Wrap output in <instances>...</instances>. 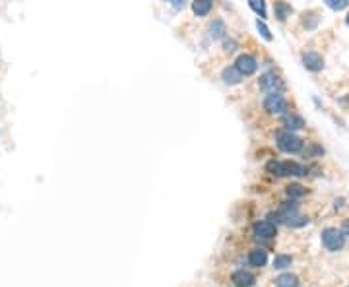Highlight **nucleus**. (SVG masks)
Instances as JSON below:
<instances>
[{
    "instance_id": "nucleus-15",
    "label": "nucleus",
    "mask_w": 349,
    "mask_h": 287,
    "mask_svg": "<svg viewBox=\"0 0 349 287\" xmlns=\"http://www.w3.org/2000/svg\"><path fill=\"white\" fill-rule=\"evenodd\" d=\"M291 262H293L291 256H287V254H278V256L274 258V268H276V270H283V268L291 266Z\"/></svg>"
},
{
    "instance_id": "nucleus-9",
    "label": "nucleus",
    "mask_w": 349,
    "mask_h": 287,
    "mask_svg": "<svg viewBox=\"0 0 349 287\" xmlns=\"http://www.w3.org/2000/svg\"><path fill=\"white\" fill-rule=\"evenodd\" d=\"M233 284L237 287H252L254 286V276L250 272L239 270V272L233 274Z\"/></svg>"
},
{
    "instance_id": "nucleus-21",
    "label": "nucleus",
    "mask_w": 349,
    "mask_h": 287,
    "mask_svg": "<svg viewBox=\"0 0 349 287\" xmlns=\"http://www.w3.org/2000/svg\"><path fill=\"white\" fill-rule=\"evenodd\" d=\"M256 25H258V31L262 33V37H264L266 41H272V33H270V29H268V25L264 22H260V20L256 22Z\"/></svg>"
},
{
    "instance_id": "nucleus-12",
    "label": "nucleus",
    "mask_w": 349,
    "mask_h": 287,
    "mask_svg": "<svg viewBox=\"0 0 349 287\" xmlns=\"http://www.w3.org/2000/svg\"><path fill=\"white\" fill-rule=\"evenodd\" d=\"M276 287H299V278L295 274H281L276 278Z\"/></svg>"
},
{
    "instance_id": "nucleus-17",
    "label": "nucleus",
    "mask_w": 349,
    "mask_h": 287,
    "mask_svg": "<svg viewBox=\"0 0 349 287\" xmlns=\"http://www.w3.org/2000/svg\"><path fill=\"white\" fill-rule=\"evenodd\" d=\"M209 31H211V37H213V39H219V37L225 33V25H223V22H213L211 27H209Z\"/></svg>"
},
{
    "instance_id": "nucleus-13",
    "label": "nucleus",
    "mask_w": 349,
    "mask_h": 287,
    "mask_svg": "<svg viewBox=\"0 0 349 287\" xmlns=\"http://www.w3.org/2000/svg\"><path fill=\"white\" fill-rule=\"evenodd\" d=\"M241 72L237 70L235 66H229V68H225L223 72H221V78H223V82L225 84H231V86H235V84H239L241 82Z\"/></svg>"
},
{
    "instance_id": "nucleus-4",
    "label": "nucleus",
    "mask_w": 349,
    "mask_h": 287,
    "mask_svg": "<svg viewBox=\"0 0 349 287\" xmlns=\"http://www.w3.org/2000/svg\"><path fill=\"white\" fill-rule=\"evenodd\" d=\"M264 109L268 111L270 115H285L287 111V101L283 99L281 93H270L264 99Z\"/></svg>"
},
{
    "instance_id": "nucleus-3",
    "label": "nucleus",
    "mask_w": 349,
    "mask_h": 287,
    "mask_svg": "<svg viewBox=\"0 0 349 287\" xmlns=\"http://www.w3.org/2000/svg\"><path fill=\"white\" fill-rule=\"evenodd\" d=\"M322 244H324L326 250L336 252V250H342V248H344L346 237H344L342 231H338V229H334V227H328V229L322 231Z\"/></svg>"
},
{
    "instance_id": "nucleus-18",
    "label": "nucleus",
    "mask_w": 349,
    "mask_h": 287,
    "mask_svg": "<svg viewBox=\"0 0 349 287\" xmlns=\"http://www.w3.org/2000/svg\"><path fill=\"white\" fill-rule=\"evenodd\" d=\"M249 4H250V8L254 10L260 18H266V4L262 0H250Z\"/></svg>"
},
{
    "instance_id": "nucleus-2",
    "label": "nucleus",
    "mask_w": 349,
    "mask_h": 287,
    "mask_svg": "<svg viewBox=\"0 0 349 287\" xmlns=\"http://www.w3.org/2000/svg\"><path fill=\"white\" fill-rule=\"evenodd\" d=\"M276 142H278V148L285 154H295L302 148V140L297 136V134L289 132V130H283L276 136Z\"/></svg>"
},
{
    "instance_id": "nucleus-19",
    "label": "nucleus",
    "mask_w": 349,
    "mask_h": 287,
    "mask_svg": "<svg viewBox=\"0 0 349 287\" xmlns=\"http://www.w3.org/2000/svg\"><path fill=\"white\" fill-rule=\"evenodd\" d=\"M276 12H278L279 20H285V18H287V14H291V6H287V4H283V2H279V4H276Z\"/></svg>"
},
{
    "instance_id": "nucleus-23",
    "label": "nucleus",
    "mask_w": 349,
    "mask_h": 287,
    "mask_svg": "<svg viewBox=\"0 0 349 287\" xmlns=\"http://www.w3.org/2000/svg\"><path fill=\"white\" fill-rule=\"evenodd\" d=\"M225 51H227V53H233V51H235V43H233V41H225Z\"/></svg>"
},
{
    "instance_id": "nucleus-7",
    "label": "nucleus",
    "mask_w": 349,
    "mask_h": 287,
    "mask_svg": "<svg viewBox=\"0 0 349 287\" xmlns=\"http://www.w3.org/2000/svg\"><path fill=\"white\" fill-rule=\"evenodd\" d=\"M302 64L306 70H310V72H318V70H322L324 68V58L318 55V53H304L302 55Z\"/></svg>"
},
{
    "instance_id": "nucleus-22",
    "label": "nucleus",
    "mask_w": 349,
    "mask_h": 287,
    "mask_svg": "<svg viewBox=\"0 0 349 287\" xmlns=\"http://www.w3.org/2000/svg\"><path fill=\"white\" fill-rule=\"evenodd\" d=\"M342 233H344V237H349V218L342 223Z\"/></svg>"
},
{
    "instance_id": "nucleus-16",
    "label": "nucleus",
    "mask_w": 349,
    "mask_h": 287,
    "mask_svg": "<svg viewBox=\"0 0 349 287\" xmlns=\"http://www.w3.org/2000/svg\"><path fill=\"white\" fill-rule=\"evenodd\" d=\"M287 196L289 198H302L304 196V188L301 184H289L287 186Z\"/></svg>"
},
{
    "instance_id": "nucleus-11",
    "label": "nucleus",
    "mask_w": 349,
    "mask_h": 287,
    "mask_svg": "<svg viewBox=\"0 0 349 287\" xmlns=\"http://www.w3.org/2000/svg\"><path fill=\"white\" fill-rule=\"evenodd\" d=\"M249 262H250V266H256V268L266 266V262H268V252L262 250V248L250 250V254H249Z\"/></svg>"
},
{
    "instance_id": "nucleus-6",
    "label": "nucleus",
    "mask_w": 349,
    "mask_h": 287,
    "mask_svg": "<svg viewBox=\"0 0 349 287\" xmlns=\"http://www.w3.org/2000/svg\"><path fill=\"white\" fill-rule=\"evenodd\" d=\"M235 68L243 76H250V74H254L256 70H258V62H256L254 57H250V55H241L237 58V62H235Z\"/></svg>"
},
{
    "instance_id": "nucleus-20",
    "label": "nucleus",
    "mask_w": 349,
    "mask_h": 287,
    "mask_svg": "<svg viewBox=\"0 0 349 287\" xmlns=\"http://www.w3.org/2000/svg\"><path fill=\"white\" fill-rule=\"evenodd\" d=\"M326 4L332 8V10H344L349 6V0H326Z\"/></svg>"
},
{
    "instance_id": "nucleus-1",
    "label": "nucleus",
    "mask_w": 349,
    "mask_h": 287,
    "mask_svg": "<svg viewBox=\"0 0 349 287\" xmlns=\"http://www.w3.org/2000/svg\"><path fill=\"white\" fill-rule=\"evenodd\" d=\"M268 171L278 175V177H301L306 175L304 167L293 161H270L268 163Z\"/></svg>"
},
{
    "instance_id": "nucleus-14",
    "label": "nucleus",
    "mask_w": 349,
    "mask_h": 287,
    "mask_svg": "<svg viewBox=\"0 0 349 287\" xmlns=\"http://www.w3.org/2000/svg\"><path fill=\"white\" fill-rule=\"evenodd\" d=\"M192 10H194V14H198V16H206L209 10H211V0H196V2L192 4Z\"/></svg>"
},
{
    "instance_id": "nucleus-24",
    "label": "nucleus",
    "mask_w": 349,
    "mask_h": 287,
    "mask_svg": "<svg viewBox=\"0 0 349 287\" xmlns=\"http://www.w3.org/2000/svg\"><path fill=\"white\" fill-rule=\"evenodd\" d=\"M346 22H348V25H349V14H348V18H346Z\"/></svg>"
},
{
    "instance_id": "nucleus-5",
    "label": "nucleus",
    "mask_w": 349,
    "mask_h": 287,
    "mask_svg": "<svg viewBox=\"0 0 349 287\" xmlns=\"http://www.w3.org/2000/svg\"><path fill=\"white\" fill-rule=\"evenodd\" d=\"M283 80L276 76V74H272V72H268V74H264L262 78H260V88L264 89V91H268V93H279L281 89H283Z\"/></svg>"
},
{
    "instance_id": "nucleus-10",
    "label": "nucleus",
    "mask_w": 349,
    "mask_h": 287,
    "mask_svg": "<svg viewBox=\"0 0 349 287\" xmlns=\"http://www.w3.org/2000/svg\"><path fill=\"white\" fill-rule=\"evenodd\" d=\"M283 126L291 132V130H299L304 126V120H302L299 115H295V113H287V115H283Z\"/></svg>"
},
{
    "instance_id": "nucleus-8",
    "label": "nucleus",
    "mask_w": 349,
    "mask_h": 287,
    "mask_svg": "<svg viewBox=\"0 0 349 287\" xmlns=\"http://www.w3.org/2000/svg\"><path fill=\"white\" fill-rule=\"evenodd\" d=\"M254 235L258 239H272L276 237V225L272 221H258L254 223Z\"/></svg>"
}]
</instances>
